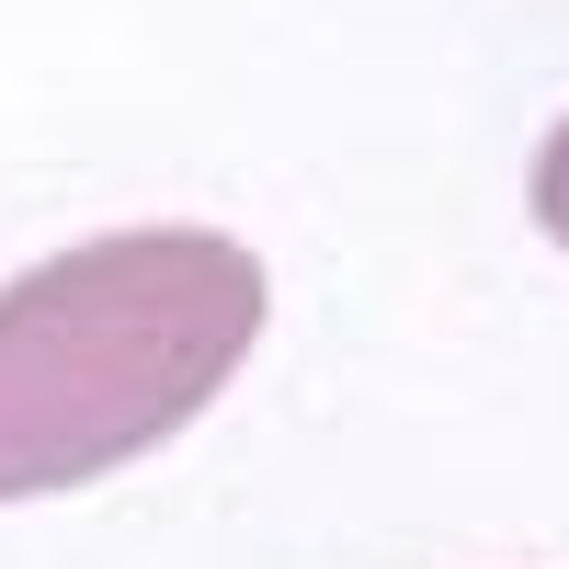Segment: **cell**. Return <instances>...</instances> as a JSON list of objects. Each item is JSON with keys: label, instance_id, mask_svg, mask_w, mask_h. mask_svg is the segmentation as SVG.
<instances>
[{"label": "cell", "instance_id": "cell-1", "mask_svg": "<svg viewBox=\"0 0 569 569\" xmlns=\"http://www.w3.org/2000/svg\"><path fill=\"white\" fill-rule=\"evenodd\" d=\"M273 319L228 228H103L0 284V501H58L160 456Z\"/></svg>", "mask_w": 569, "mask_h": 569}, {"label": "cell", "instance_id": "cell-2", "mask_svg": "<svg viewBox=\"0 0 569 569\" xmlns=\"http://www.w3.org/2000/svg\"><path fill=\"white\" fill-rule=\"evenodd\" d=\"M536 228L569 251V114L547 126V149H536Z\"/></svg>", "mask_w": 569, "mask_h": 569}]
</instances>
